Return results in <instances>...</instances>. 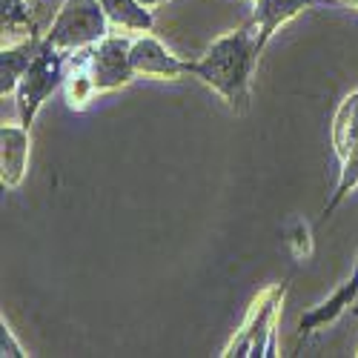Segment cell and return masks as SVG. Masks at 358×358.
Here are the masks:
<instances>
[{
	"label": "cell",
	"instance_id": "5bb4252c",
	"mask_svg": "<svg viewBox=\"0 0 358 358\" xmlns=\"http://www.w3.org/2000/svg\"><path fill=\"white\" fill-rule=\"evenodd\" d=\"M358 187V146L352 149V152L341 161V175H338V187H336V192H333V198H330V203L324 206V218H330L333 213H336V206L347 198V192L350 189H355Z\"/></svg>",
	"mask_w": 358,
	"mask_h": 358
},
{
	"label": "cell",
	"instance_id": "2e32d148",
	"mask_svg": "<svg viewBox=\"0 0 358 358\" xmlns=\"http://www.w3.org/2000/svg\"><path fill=\"white\" fill-rule=\"evenodd\" d=\"M143 6H158V3H166V0H141Z\"/></svg>",
	"mask_w": 358,
	"mask_h": 358
},
{
	"label": "cell",
	"instance_id": "5b68a950",
	"mask_svg": "<svg viewBox=\"0 0 358 358\" xmlns=\"http://www.w3.org/2000/svg\"><path fill=\"white\" fill-rule=\"evenodd\" d=\"M75 55L80 57L89 80H92L95 95L115 92V89H121L138 78L132 69V41L129 38L106 35L101 43L78 49Z\"/></svg>",
	"mask_w": 358,
	"mask_h": 358
},
{
	"label": "cell",
	"instance_id": "e0dca14e",
	"mask_svg": "<svg viewBox=\"0 0 358 358\" xmlns=\"http://www.w3.org/2000/svg\"><path fill=\"white\" fill-rule=\"evenodd\" d=\"M350 6H355V9H358V0H350Z\"/></svg>",
	"mask_w": 358,
	"mask_h": 358
},
{
	"label": "cell",
	"instance_id": "d6986e66",
	"mask_svg": "<svg viewBox=\"0 0 358 358\" xmlns=\"http://www.w3.org/2000/svg\"><path fill=\"white\" fill-rule=\"evenodd\" d=\"M355 355H358V352H355Z\"/></svg>",
	"mask_w": 358,
	"mask_h": 358
},
{
	"label": "cell",
	"instance_id": "52a82bcc",
	"mask_svg": "<svg viewBox=\"0 0 358 358\" xmlns=\"http://www.w3.org/2000/svg\"><path fill=\"white\" fill-rule=\"evenodd\" d=\"M29 166V129L3 124L0 129V181L6 189H17Z\"/></svg>",
	"mask_w": 358,
	"mask_h": 358
},
{
	"label": "cell",
	"instance_id": "6da1fadb",
	"mask_svg": "<svg viewBox=\"0 0 358 358\" xmlns=\"http://www.w3.org/2000/svg\"><path fill=\"white\" fill-rule=\"evenodd\" d=\"M258 57V29L252 20H247L241 29L213 41V46L195 61V78L213 86L229 109L244 112L250 106V80Z\"/></svg>",
	"mask_w": 358,
	"mask_h": 358
},
{
	"label": "cell",
	"instance_id": "7a4b0ae2",
	"mask_svg": "<svg viewBox=\"0 0 358 358\" xmlns=\"http://www.w3.org/2000/svg\"><path fill=\"white\" fill-rule=\"evenodd\" d=\"M289 278L281 284H273L258 292V298L250 304V313L244 324L238 327V333L232 341L224 347V358H258V355H278V336H275V324L278 313L284 304Z\"/></svg>",
	"mask_w": 358,
	"mask_h": 358
},
{
	"label": "cell",
	"instance_id": "8fae6325",
	"mask_svg": "<svg viewBox=\"0 0 358 358\" xmlns=\"http://www.w3.org/2000/svg\"><path fill=\"white\" fill-rule=\"evenodd\" d=\"M35 3L41 0H0V29H3V43L6 41H26L32 35H43L35 20Z\"/></svg>",
	"mask_w": 358,
	"mask_h": 358
},
{
	"label": "cell",
	"instance_id": "7c38bea8",
	"mask_svg": "<svg viewBox=\"0 0 358 358\" xmlns=\"http://www.w3.org/2000/svg\"><path fill=\"white\" fill-rule=\"evenodd\" d=\"M358 146V92H350L333 117V149L338 161H344Z\"/></svg>",
	"mask_w": 358,
	"mask_h": 358
},
{
	"label": "cell",
	"instance_id": "8992f818",
	"mask_svg": "<svg viewBox=\"0 0 358 358\" xmlns=\"http://www.w3.org/2000/svg\"><path fill=\"white\" fill-rule=\"evenodd\" d=\"M132 69L138 78H181L195 75V61L172 55L155 35H141L132 41Z\"/></svg>",
	"mask_w": 358,
	"mask_h": 358
},
{
	"label": "cell",
	"instance_id": "ba28073f",
	"mask_svg": "<svg viewBox=\"0 0 358 358\" xmlns=\"http://www.w3.org/2000/svg\"><path fill=\"white\" fill-rule=\"evenodd\" d=\"M355 295H358V258H355V266H352V275L327 298V301H321L318 307H313V310H307L301 318H298V336H310V333H315V330H321L324 324H330V321H336L352 301H355Z\"/></svg>",
	"mask_w": 358,
	"mask_h": 358
},
{
	"label": "cell",
	"instance_id": "9c48e42d",
	"mask_svg": "<svg viewBox=\"0 0 358 358\" xmlns=\"http://www.w3.org/2000/svg\"><path fill=\"white\" fill-rule=\"evenodd\" d=\"M43 46V35H32L17 43H3L0 49V95H15V89L29 69V64L35 61V55Z\"/></svg>",
	"mask_w": 358,
	"mask_h": 358
},
{
	"label": "cell",
	"instance_id": "ac0fdd59",
	"mask_svg": "<svg viewBox=\"0 0 358 358\" xmlns=\"http://www.w3.org/2000/svg\"><path fill=\"white\" fill-rule=\"evenodd\" d=\"M310 3H315V0H310ZM344 3H350V0H344Z\"/></svg>",
	"mask_w": 358,
	"mask_h": 358
},
{
	"label": "cell",
	"instance_id": "277c9868",
	"mask_svg": "<svg viewBox=\"0 0 358 358\" xmlns=\"http://www.w3.org/2000/svg\"><path fill=\"white\" fill-rule=\"evenodd\" d=\"M66 64H69V52H61L43 41L41 52L35 55V61L29 64V69L23 72V78L15 89V106H17L20 127H26V129L32 127L35 115L49 101V95L64 86Z\"/></svg>",
	"mask_w": 358,
	"mask_h": 358
},
{
	"label": "cell",
	"instance_id": "9a60e30c",
	"mask_svg": "<svg viewBox=\"0 0 358 358\" xmlns=\"http://www.w3.org/2000/svg\"><path fill=\"white\" fill-rule=\"evenodd\" d=\"M0 355H3V358H23L26 355L23 347L15 341V336L6 327V321H0Z\"/></svg>",
	"mask_w": 358,
	"mask_h": 358
},
{
	"label": "cell",
	"instance_id": "30bf717a",
	"mask_svg": "<svg viewBox=\"0 0 358 358\" xmlns=\"http://www.w3.org/2000/svg\"><path fill=\"white\" fill-rule=\"evenodd\" d=\"M307 6H310V0H255L250 20L258 29V49L264 52L278 29Z\"/></svg>",
	"mask_w": 358,
	"mask_h": 358
},
{
	"label": "cell",
	"instance_id": "4fadbf2b",
	"mask_svg": "<svg viewBox=\"0 0 358 358\" xmlns=\"http://www.w3.org/2000/svg\"><path fill=\"white\" fill-rule=\"evenodd\" d=\"M101 6L112 26L132 29V32H149L152 29V12L141 0H101Z\"/></svg>",
	"mask_w": 358,
	"mask_h": 358
},
{
	"label": "cell",
	"instance_id": "3957f363",
	"mask_svg": "<svg viewBox=\"0 0 358 358\" xmlns=\"http://www.w3.org/2000/svg\"><path fill=\"white\" fill-rule=\"evenodd\" d=\"M109 26L101 0H64L43 32V41L61 52H78L101 43L109 35Z\"/></svg>",
	"mask_w": 358,
	"mask_h": 358
}]
</instances>
